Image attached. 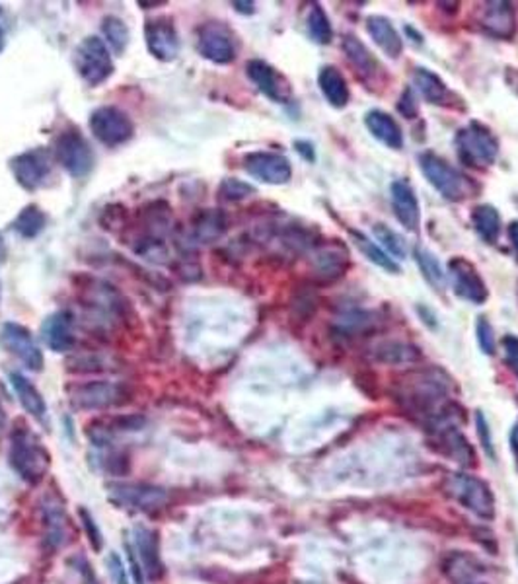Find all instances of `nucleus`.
Listing matches in <instances>:
<instances>
[{"label":"nucleus","instance_id":"f257e3e1","mask_svg":"<svg viewBox=\"0 0 518 584\" xmlns=\"http://www.w3.org/2000/svg\"><path fill=\"white\" fill-rule=\"evenodd\" d=\"M49 452L30 428L20 426L10 436V464L25 483L37 485L49 470Z\"/></svg>","mask_w":518,"mask_h":584},{"label":"nucleus","instance_id":"f03ea898","mask_svg":"<svg viewBox=\"0 0 518 584\" xmlns=\"http://www.w3.org/2000/svg\"><path fill=\"white\" fill-rule=\"evenodd\" d=\"M419 168L427 181L435 187L440 197L460 203L474 195L472 179L462 174L458 168L448 164L445 158H440L435 152H421L419 154Z\"/></svg>","mask_w":518,"mask_h":584},{"label":"nucleus","instance_id":"7ed1b4c3","mask_svg":"<svg viewBox=\"0 0 518 584\" xmlns=\"http://www.w3.org/2000/svg\"><path fill=\"white\" fill-rule=\"evenodd\" d=\"M456 152L462 164L484 170L497 160L499 140L491 129L479 121H470L456 133Z\"/></svg>","mask_w":518,"mask_h":584},{"label":"nucleus","instance_id":"20e7f679","mask_svg":"<svg viewBox=\"0 0 518 584\" xmlns=\"http://www.w3.org/2000/svg\"><path fill=\"white\" fill-rule=\"evenodd\" d=\"M445 491L465 511L484 518V521H491L495 516L494 493L484 479L468 474H452L445 479Z\"/></svg>","mask_w":518,"mask_h":584},{"label":"nucleus","instance_id":"39448f33","mask_svg":"<svg viewBox=\"0 0 518 584\" xmlns=\"http://www.w3.org/2000/svg\"><path fill=\"white\" fill-rule=\"evenodd\" d=\"M108 499L118 504L120 509H129L137 512H154L160 511L168 503V491L160 485L152 483H108Z\"/></svg>","mask_w":518,"mask_h":584},{"label":"nucleus","instance_id":"423d86ee","mask_svg":"<svg viewBox=\"0 0 518 584\" xmlns=\"http://www.w3.org/2000/svg\"><path fill=\"white\" fill-rule=\"evenodd\" d=\"M76 71L90 86H100L113 74V61L108 45L100 37L92 35L81 42L74 51Z\"/></svg>","mask_w":518,"mask_h":584},{"label":"nucleus","instance_id":"0eeeda50","mask_svg":"<svg viewBox=\"0 0 518 584\" xmlns=\"http://www.w3.org/2000/svg\"><path fill=\"white\" fill-rule=\"evenodd\" d=\"M90 131L106 147H121L133 137L135 125L125 111L103 106L90 115Z\"/></svg>","mask_w":518,"mask_h":584},{"label":"nucleus","instance_id":"6e6552de","mask_svg":"<svg viewBox=\"0 0 518 584\" xmlns=\"http://www.w3.org/2000/svg\"><path fill=\"white\" fill-rule=\"evenodd\" d=\"M55 158L72 177H84L94 168V152L79 131H62L57 137Z\"/></svg>","mask_w":518,"mask_h":584},{"label":"nucleus","instance_id":"1a4fd4ad","mask_svg":"<svg viewBox=\"0 0 518 584\" xmlns=\"http://www.w3.org/2000/svg\"><path fill=\"white\" fill-rule=\"evenodd\" d=\"M448 275L452 281V291L462 301L470 304H484L489 298L487 284L474 263L465 257H452L448 262Z\"/></svg>","mask_w":518,"mask_h":584},{"label":"nucleus","instance_id":"9d476101","mask_svg":"<svg viewBox=\"0 0 518 584\" xmlns=\"http://www.w3.org/2000/svg\"><path fill=\"white\" fill-rule=\"evenodd\" d=\"M244 170L254 179L264 181L269 186H283L287 184L293 176V166L287 156L279 152L257 150L244 156Z\"/></svg>","mask_w":518,"mask_h":584},{"label":"nucleus","instance_id":"9b49d317","mask_svg":"<svg viewBox=\"0 0 518 584\" xmlns=\"http://www.w3.org/2000/svg\"><path fill=\"white\" fill-rule=\"evenodd\" d=\"M42 511V521H43V536L49 550H61L69 543L71 538V524H69V514L64 509V503L61 501L55 493H47L42 497L40 503Z\"/></svg>","mask_w":518,"mask_h":584},{"label":"nucleus","instance_id":"f8f14e48","mask_svg":"<svg viewBox=\"0 0 518 584\" xmlns=\"http://www.w3.org/2000/svg\"><path fill=\"white\" fill-rule=\"evenodd\" d=\"M72 406L86 411H98V409H108L113 406H120L125 401V388L106 382V380H96V382H86L76 386L72 389Z\"/></svg>","mask_w":518,"mask_h":584},{"label":"nucleus","instance_id":"ddd939ff","mask_svg":"<svg viewBox=\"0 0 518 584\" xmlns=\"http://www.w3.org/2000/svg\"><path fill=\"white\" fill-rule=\"evenodd\" d=\"M199 53L215 64H228L236 59V45L226 25L211 22L199 30Z\"/></svg>","mask_w":518,"mask_h":584},{"label":"nucleus","instance_id":"4468645a","mask_svg":"<svg viewBox=\"0 0 518 584\" xmlns=\"http://www.w3.org/2000/svg\"><path fill=\"white\" fill-rule=\"evenodd\" d=\"M0 345L5 347V350H8L10 355L20 359L28 369H43V355L40 347L35 345L32 333L24 326H20V323H5L3 331H0Z\"/></svg>","mask_w":518,"mask_h":584},{"label":"nucleus","instance_id":"2eb2a0df","mask_svg":"<svg viewBox=\"0 0 518 584\" xmlns=\"http://www.w3.org/2000/svg\"><path fill=\"white\" fill-rule=\"evenodd\" d=\"M12 172L24 189H40L51 174V154L45 148L24 152L12 160Z\"/></svg>","mask_w":518,"mask_h":584},{"label":"nucleus","instance_id":"dca6fc26","mask_svg":"<svg viewBox=\"0 0 518 584\" xmlns=\"http://www.w3.org/2000/svg\"><path fill=\"white\" fill-rule=\"evenodd\" d=\"M477 24L487 35L497 39H513L516 34V14L507 0L485 3L477 12Z\"/></svg>","mask_w":518,"mask_h":584},{"label":"nucleus","instance_id":"f3484780","mask_svg":"<svg viewBox=\"0 0 518 584\" xmlns=\"http://www.w3.org/2000/svg\"><path fill=\"white\" fill-rule=\"evenodd\" d=\"M250 81L257 86L259 92L275 103H287L291 98V86L289 81L279 71L271 67L269 62L262 59H254L245 67Z\"/></svg>","mask_w":518,"mask_h":584},{"label":"nucleus","instance_id":"a211bd4d","mask_svg":"<svg viewBox=\"0 0 518 584\" xmlns=\"http://www.w3.org/2000/svg\"><path fill=\"white\" fill-rule=\"evenodd\" d=\"M145 39L150 55L158 61L170 62L179 55V35L168 18L149 20L145 25Z\"/></svg>","mask_w":518,"mask_h":584},{"label":"nucleus","instance_id":"6ab92c4d","mask_svg":"<svg viewBox=\"0 0 518 584\" xmlns=\"http://www.w3.org/2000/svg\"><path fill=\"white\" fill-rule=\"evenodd\" d=\"M390 197L398 223L409 232H417L421 226V209L413 187L404 179H396L390 186Z\"/></svg>","mask_w":518,"mask_h":584},{"label":"nucleus","instance_id":"aec40b11","mask_svg":"<svg viewBox=\"0 0 518 584\" xmlns=\"http://www.w3.org/2000/svg\"><path fill=\"white\" fill-rule=\"evenodd\" d=\"M341 47L345 51V57L349 62L353 64L355 72L365 84H374L380 82V74H382V64L374 59V55L367 49V45L360 42V39L353 34H349L343 37Z\"/></svg>","mask_w":518,"mask_h":584},{"label":"nucleus","instance_id":"412c9836","mask_svg":"<svg viewBox=\"0 0 518 584\" xmlns=\"http://www.w3.org/2000/svg\"><path fill=\"white\" fill-rule=\"evenodd\" d=\"M135 548L140 560V567L150 579H160L164 573L158 531L147 526L135 528Z\"/></svg>","mask_w":518,"mask_h":584},{"label":"nucleus","instance_id":"4be33fe9","mask_svg":"<svg viewBox=\"0 0 518 584\" xmlns=\"http://www.w3.org/2000/svg\"><path fill=\"white\" fill-rule=\"evenodd\" d=\"M43 340L47 347L55 353H67L71 347L74 345V337H72V316L71 311H55L51 314L42 326Z\"/></svg>","mask_w":518,"mask_h":584},{"label":"nucleus","instance_id":"5701e85b","mask_svg":"<svg viewBox=\"0 0 518 584\" xmlns=\"http://www.w3.org/2000/svg\"><path fill=\"white\" fill-rule=\"evenodd\" d=\"M365 125L369 129V133L377 140H380L388 148L399 150L404 147V133H401L398 121L390 113H386L382 110H370L365 115Z\"/></svg>","mask_w":518,"mask_h":584},{"label":"nucleus","instance_id":"b1692460","mask_svg":"<svg viewBox=\"0 0 518 584\" xmlns=\"http://www.w3.org/2000/svg\"><path fill=\"white\" fill-rule=\"evenodd\" d=\"M413 84L417 92L433 106H446L452 108L456 101V94L450 92V88L445 84L443 78L435 74L429 69H417L413 72Z\"/></svg>","mask_w":518,"mask_h":584},{"label":"nucleus","instance_id":"393cba45","mask_svg":"<svg viewBox=\"0 0 518 584\" xmlns=\"http://www.w3.org/2000/svg\"><path fill=\"white\" fill-rule=\"evenodd\" d=\"M367 32L372 37V42L380 47L384 55H388L390 59H398L401 53H404V42H401L394 24L386 16H379V14L369 16Z\"/></svg>","mask_w":518,"mask_h":584},{"label":"nucleus","instance_id":"a878e982","mask_svg":"<svg viewBox=\"0 0 518 584\" xmlns=\"http://www.w3.org/2000/svg\"><path fill=\"white\" fill-rule=\"evenodd\" d=\"M318 86L321 90L323 98L330 101V106L338 110L345 108L349 103V98H351L343 72L338 67H331V64L321 67L318 74Z\"/></svg>","mask_w":518,"mask_h":584},{"label":"nucleus","instance_id":"bb28decb","mask_svg":"<svg viewBox=\"0 0 518 584\" xmlns=\"http://www.w3.org/2000/svg\"><path fill=\"white\" fill-rule=\"evenodd\" d=\"M470 218H472V226L479 238L489 245L497 244L503 225H501V215L494 205H487V203L477 205L472 211Z\"/></svg>","mask_w":518,"mask_h":584},{"label":"nucleus","instance_id":"cd10ccee","mask_svg":"<svg viewBox=\"0 0 518 584\" xmlns=\"http://www.w3.org/2000/svg\"><path fill=\"white\" fill-rule=\"evenodd\" d=\"M10 382H12V388H14L22 407L30 415H34V417H43L47 406L42 394L35 389V386L25 380L22 374H10Z\"/></svg>","mask_w":518,"mask_h":584},{"label":"nucleus","instance_id":"c85d7f7f","mask_svg":"<svg viewBox=\"0 0 518 584\" xmlns=\"http://www.w3.org/2000/svg\"><path fill=\"white\" fill-rule=\"evenodd\" d=\"M349 234H351V238H353L355 245L359 248V252L365 255L369 262H372L374 265H379V267L390 271V273H399V265L380 248L379 244H374L369 236H365V234H360L357 230H351Z\"/></svg>","mask_w":518,"mask_h":584},{"label":"nucleus","instance_id":"c756f323","mask_svg":"<svg viewBox=\"0 0 518 584\" xmlns=\"http://www.w3.org/2000/svg\"><path fill=\"white\" fill-rule=\"evenodd\" d=\"M226 230V218L220 211L209 209L201 213L196 223H193V232H196V238L201 242H213L220 238Z\"/></svg>","mask_w":518,"mask_h":584},{"label":"nucleus","instance_id":"7c9ffc66","mask_svg":"<svg viewBox=\"0 0 518 584\" xmlns=\"http://www.w3.org/2000/svg\"><path fill=\"white\" fill-rule=\"evenodd\" d=\"M413 257H416V262H417V265H419V269L423 273V277L429 281L436 291H443L448 275L445 273L443 265H440L438 257L431 250H427V248H416V252H413Z\"/></svg>","mask_w":518,"mask_h":584},{"label":"nucleus","instance_id":"2f4dec72","mask_svg":"<svg viewBox=\"0 0 518 584\" xmlns=\"http://www.w3.org/2000/svg\"><path fill=\"white\" fill-rule=\"evenodd\" d=\"M45 223H47V218L40 206L30 205V206H25V209L16 216L14 230L20 234L22 238L30 240V238L40 236L42 230L45 228Z\"/></svg>","mask_w":518,"mask_h":584},{"label":"nucleus","instance_id":"473e14b6","mask_svg":"<svg viewBox=\"0 0 518 584\" xmlns=\"http://www.w3.org/2000/svg\"><path fill=\"white\" fill-rule=\"evenodd\" d=\"M374 238H377L382 245V250L390 255L392 259H406L408 257V242L404 236H399L398 232L388 228L384 223L374 225Z\"/></svg>","mask_w":518,"mask_h":584},{"label":"nucleus","instance_id":"72a5a7b5","mask_svg":"<svg viewBox=\"0 0 518 584\" xmlns=\"http://www.w3.org/2000/svg\"><path fill=\"white\" fill-rule=\"evenodd\" d=\"M101 32H103V35H106L108 45L115 51V53L121 55L129 45V37H131L127 24L118 16H108V18H103Z\"/></svg>","mask_w":518,"mask_h":584},{"label":"nucleus","instance_id":"f704fd0d","mask_svg":"<svg viewBox=\"0 0 518 584\" xmlns=\"http://www.w3.org/2000/svg\"><path fill=\"white\" fill-rule=\"evenodd\" d=\"M308 34L320 45H328L333 39V28L326 12L320 5H314L308 14Z\"/></svg>","mask_w":518,"mask_h":584},{"label":"nucleus","instance_id":"c9c22d12","mask_svg":"<svg viewBox=\"0 0 518 584\" xmlns=\"http://www.w3.org/2000/svg\"><path fill=\"white\" fill-rule=\"evenodd\" d=\"M377 357L384 362H413L421 357L419 349L406 343H384L377 349Z\"/></svg>","mask_w":518,"mask_h":584},{"label":"nucleus","instance_id":"e433bc0d","mask_svg":"<svg viewBox=\"0 0 518 584\" xmlns=\"http://www.w3.org/2000/svg\"><path fill=\"white\" fill-rule=\"evenodd\" d=\"M475 337H477V343L479 349H482L484 355H495L497 350V340H495V331L494 326H491V321L485 316H479L475 321Z\"/></svg>","mask_w":518,"mask_h":584},{"label":"nucleus","instance_id":"4c0bfd02","mask_svg":"<svg viewBox=\"0 0 518 584\" xmlns=\"http://www.w3.org/2000/svg\"><path fill=\"white\" fill-rule=\"evenodd\" d=\"M254 193L255 189L250 184H245V181L236 177H226L223 184H220V195H223V199L226 201H242Z\"/></svg>","mask_w":518,"mask_h":584},{"label":"nucleus","instance_id":"58836bf2","mask_svg":"<svg viewBox=\"0 0 518 584\" xmlns=\"http://www.w3.org/2000/svg\"><path fill=\"white\" fill-rule=\"evenodd\" d=\"M79 514H81V522H82V528L86 531V538H88L90 545H92V550L101 551V545H103L101 531H100L96 521L92 518V514H90L86 509H81Z\"/></svg>","mask_w":518,"mask_h":584},{"label":"nucleus","instance_id":"ea45409f","mask_svg":"<svg viewBox=\"0 0 518 584\" xmlns=\"http://www.w3.org/2000/svg\"><path fill=\"white\" fill-rule=\"evenodd\" d=\"M503 355L504 365L518 378V337L516 335H504L503 337Z\"/></svg>","mask_w":518,"mask_h":584},{"label":"nucleus","instance_id":"a19ab883","mask_svg":"<svg viewBox=\"0 0 518 584\" xmlns=\"http://www.w3.org/2000/svg\"><path fill=\"white\" fill-rule=\"evenodd\" d=\"M398 111L404 115L406 120H416L417 113H419L416 94H413V90L409 86L404 90V92H401V96L398 100Z\"/></svg>","mask_w":518,"mask_h":584},{"label":"nucleus","instance_id":"79ce46f5","mask_svg":"<svg viewBox=\"0 0 518 584\" xmlns=\"http://www.w3.org/2000/svg\"><path fill=\"white\" fill-rule=\"evenodd\" d=\"M475 426H477V436H479V440H482V446L489 454V458H495L494 438H491V431H489V425L484 417V413H479V411L475 413Z\"/></svg>","mask_w":518,"mask_h":584},{"label":"nucleus","instance_id":"37998d69","mask_svg":"<svg viewBox=\"0 0 518 584\" xmlns=\"http://www.w3.org/2000/svg\"><path fill=\"white\" fill-rule=\"evenodd\" d=\"M108 569L113 579V584H129V577L125 573V565L118 553H110L108 557Z\"/></svg>","mask_w":518,"mask_h":584},{"label":"nucleus","instance_id":"c03bdc74","mask_svg":"<svg viewBox=\"0 0 518 584\" xmlns=\"http://www.w3.org/2000/svg\"><path fill=\"white\" fill-rule=\"evenodd\" d=\"M294 147H296V150H299V154L304 156V158L308 162H314L316 160V150H314L312 145H310L308 140H296Z\"/></svg>","mask_w":518,"mask_h":584},{"label":"nucleus","instance_id":"a18cd8bd","mask_svg":"<svg viewBox=\"0 0 518 584\" xmlns=\"http://www.w3.org/2000/svg\"><path fill=\"white\" fill-rule=\"evenodd\" d=\"M127 555H129V561H131L133 575H135L137 582H139V584H145V580H142V573H145V570H142V567L137 563V560H135V551H133L131 548H129V545H127Z\"/></svg>","mask_w":518,"mask_h":584},{"label":"nucleus","instance_id":"49530a36","mask_svg":"<svg viewBox=\"0 0 518 584\" xmlns=\"http://www.w3.org/2000/svg\"><path fill=\"white\" fill-rule=\"evenodd\" d=\"M507 234H509V240H511V245L514 248L516 262H518V220H514V223H511V226L507 228Z\"/></svg>","mask_w":518,"mask_h":584},{"label":"nucleus","instance_id":"de8ad7c7","mask_svg":"<svg viewBox=\"0 0 518 584\" xmlns=\"http://www.w3.org/2000/svg\"><path fill=\"white\" fill-rule=\"evenodd\" d=\"M511 450H513L514 465H516V472H518V425H514L513 431H511Z\"/></svg>","mask_w":518,"mask_h":584},{"label":"nucleus","instance_id":"09e8293b","mask_svg":"<svg viewBox=\"0 0 518 584\" xmlns=\"http://www.w3.org/2000/svg\"><path fill=\"white\" fill-rule=\"evenodd\" d=\"M235 6L242 14H254V3H235Z\"/></svg>","mask_w":518,"mask_h":584},{"label":"nucleus","instance_id":"8fccbe9b","mask_svg":"<svg viewBox=\"0 0 518 584\" xmlns=\"http://www.w3.org/2000/svg\"><path fill=\"white\" fill-rule=\"evenodd\" d=\"M5 257H6V244H5V238L0 236V263L5 262Z\"/></svg>","mask_w":518,"mask_h":584},{"label":"nucleus","instance_id":"3c124183","mask_svg":"<svg viewBox=\"0 0 518 584\" xmlns=\"http://www.w3.org/2000/svg\"><path fill=\"white\" fill-rule=\"evenodd\" d=\"M5 42H6V39H5V30L0 28V53H3V49H5Z\"/></svg>","mask_w":518,"mask_h":584}]
</instances>
